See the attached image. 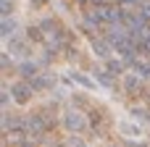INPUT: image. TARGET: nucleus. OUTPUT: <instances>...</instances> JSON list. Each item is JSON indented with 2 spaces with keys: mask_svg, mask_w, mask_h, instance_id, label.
Listing matches in <instances>:
<instances>
[{
  "mask_svg": "<svg viewBox=\"0 0 150 147\" xmlns=\"http://www.w3.org/2000/svg\"><path fill=\"white\" fill-rule=\"evenodd\" d=\"M116 132H119L124 139H129V142H140V139H145L148 126H145V121H140L137 116L121 113V116L116 118Z\"/></svg>",
  "mask_w": 150,
  "mask_h": 147,
  "instance_id": "1",
  "label": "nucleus"
},
{
  "mask_svg": "<svg viewBox=\"0 0 150 147\" xmlns=\"http://www.w3.org/2000/svg\"><path fill=\"white\" fill-rule=\"evenodd\" d=\"M66 76H69V79H71V82H74L76 87H84L87 92H92V95H98V97L108 100V92H105V89H103V87H100V84H98L95 79H90L87 74H82V71H69Z\"/></svg>",
  "mask_w": 150,
  "mask_h": 147,
  "instance_id": "2",
  "label": "nucleus"
}]
</instances>
